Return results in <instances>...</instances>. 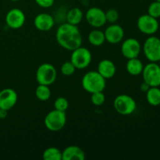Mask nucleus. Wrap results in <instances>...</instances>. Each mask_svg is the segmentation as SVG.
<instances>
[{"label":"nucleus","instance_id":"8","mask_svg":"<svg viewBox=\"0 0 160 160\" xmlns=\"http://www.w3.org/2000/svg\"><path fill=\"white\" fill-rule=\"evenodd\" d=\"M142 74L144 81L150 87L160 86V67L157 62H150L144 66Z\"/></svg>","mask_w":160,"mask_h":160},{"label":"nucleus","instance_id":"12","mask_svg":"<svg viewBox=\"0 0 160 160\" xmlns=\"http://www.w3.org/2000/svg\"><path fill=\"white\" fill-rule=\"evenodd\" d=\"M26 20L25 14L21 9L14 8L10 9L6 13V25L11 29H20L23 26Z\"/></svg>","mask_w":160,"mask_h":160},{"label":"nucleus","instance_id":"24","mask_svg":"<svg viewBox=\"0 0 160 160\" xmlns=\"http://www.w3.org/2000/svg\"><path fill=\"white\" fill-rule=\"evenodd\" d=\"M69 107V102L64 97H59L54 102L55 109L62 112H66Z\"/></svg>","mask_w":160,"mask_h":160},{"label":"nucleus","instance_id":"1","mask_svg":"<svg viewBox=\"0 0 160 160\" xmlns=\"http://www.w3.org/2000/svg\"><path fill=\"white\" fill-rule=\"evenodd\" d=\"M56 38L62 48L73 51L82 45V36L78 26L69 23L61 24L57 28Z\"/></svg>","mask_w":160,"mask_h":160},{"label":"nucleus","instance_id":"26","mask_svg":"<svg viewBox=\"0 0 160 160\" xmlns=\"http://www.w3.org/2000/svg\"><path fill=\"white\" fill-rule=\"evenodd\" d=\"M148 14L158 19L160 17V2L155 1L149 5L148 8Z\"/></svg>","mask_w":160,"mask_h":160},{"label":"nucleus","instance_id":"2","mask_svg":"<svg viewBox=\"0 0 160 160\" xmlns=\"http://www.w3.org/2000/svg\"><path fill=\"white\" fill-rule=\"evenodd\" d=\"M81 84L88 93L103 92L106 88V79L98 71H89L83 76Z\"/></svg>","mask_w":160,"mask_h":160},{"label":"nucleus","instance_id":"18","mask_svg":"<svg viewBox=\"0 0 160 160\" xmlns=\"http://www.w3.org/2000/svg\"><path fill=\"white\" fill-rule=\"evenodd\" d=\"M144 69V64L138 58L129 59L126 64V70L129 74L132 76H138L142 74Z\"/></svg>","mask_w":160,"mask_h":160},{"label":"nucleus","instance_id":"29","mask_svg":"<svg viewBox=\"0 0 160 160\" xmlns=\"http://www.w3.org/2000/svg\"><path fill=\"white\" fill-rule=\"evenodd\" d=\"M36 4L42 8H49L53 6L55 2V0H34Z\"/></svg>","mask_w":160,"mask_h":160},{"label":"nucleus","instance_id":"28","mask_svg":"<svg viewBox=\"0 0 160 160\" xmlns=\"http://www.w3.org/2000/svg\"><path fill=\"white\" fill-rule=\"evenodd\" d=\"M106 22L109 23H115L119 19V12L115 9H109L106 12Z\"/></svg>","mask_w":160,"mask_h":160},{"label":"nucleus","instance_id":"6","mask_svg":"<svg viewBox=\"0 0 160 160\" xmlns=\"http://www.w3.org/2000/svg\"><path fill=\"white\" fill-rule=\"evenodd\" d=\"M92 56L91 52L84 47H78L72 51L70 62L78 70H84L90 65Z\"/></svg>","mask_w":160,"mask_h":160},{"label":"nucleus","instance_id":"19","mask_svg":"<svg viewBox=\"0 0 160 160\" xmlns=\"http://www.w3.org/2000/svg\"><path fill=\"white\" fill-rule=\"evenodd\" d=\"M83 17H84V13H83L82 10L78 7H74L70 9L67 12L66 19H67V23L78 26L81 22Z\"/></svg>","mask_w":160,"mask_h":160},{"label":"nucleus","instance_id":"17","mask_svg":"<svg viewBox=\"0 0 160 160\" xmlns=\"http://www.w3.org/2000/svg\"><path fill=\"white\" fill-rule=\"evenodd\" d=\"M85 159L84 152L80 147L70 145L62 152V160H84Z\"/></svg>","mask_w":160,"mask_h":160},{"label":"nucleus","instance_id":"15","mask_svg":"<svg viewBox=\"0 0 160 160\" xmlns=\"http://www.w3.org/2000/svg\"><path fill=\"white\" fill-rule=\"evenodd\" d=\"M55 24L54 18L50 14L42 13L38 14L34 20V25L40 31H48L53 28Z\"/></svg>","mask_w":160,"mask_h":160},{"label":"nucleus","instance_id":"27","mask_svg":"<svg viewBox=\"0 0 160 160\" xmlns=\"http://www.w3.org/2000/svg\"><path fill=\"white\" fill-rule=\"evenodd\" d=\"M76 68L70 61L65 62L61 67V73L65 76H71L74 73Z\"/></svg>","mask_w":160,"mask_h":160},{"label":"nucleus","instance_id":"23","mask_svg":"<svg viewBox=\"0 0 160 160\" xmlns=\"http://www.w3.org/2000/svg\"><path fill=\"white\" fill-rule=\"evenodd\" d=\"M42 157L45 160H61L62 159V152L58 148L50 147L45 150Z\"/></svg>","mask_w":160,"mask_h":160},{"label":"nucleus","instance_id":"32","mask_svg":"<svg viewBox=\"0 0 160 160\" xmlns=\"http://www.w3.org/2000/svg\"><path fill=\"white\" fill-rule=\"evenodd\" d=\"M10 1H12V2H17V1H19V0H10Z\"/></svg>","mask_w":160,"mask_h":160},{"label":"nucleus","instance_id":"30","mask_svg":"<svg viewBox=\"0 0 160 160\" xmlns=\"http://www.w3.org/2000/svg\"><path fill=\"white\" fill-rule=\"evenodd\" d=\"M149 88H150V86L148 85L147 83H145V81H143V83H142V84H141V85H140L141 91H142V92H146L149 89Z\"/></svg>","mask_w":160,"mask_h":160},{"label":"nucleus","instance_id":"11","mask_svg":"<svg viewBox=\"0 0 160 160\" xmlns=\"http://www.w3.org/2000/svg\"><path fill=\"white\" fill-rule=\"evenodd\" d=\"M142 51V45L136 38H130L123 42L121 45V53L126 59L138 58Z\"/></svg>","mask_w":160,"mask_h":160},{"label":"nucleus","instance_id":"33","mask_svg":"<svg viewBox=\"0 0 160 160\" xmlns=\"http://www.w3.org/2000/svg\"><path fill=\"white\" fill-rule=\"evenodd\" d=\"M159 67H160V60L159 61Z\"/></svg>","mask_w":160,"mask_h":160},{"label":"nucleus","instance_id":"22","mask_svg":"<svg viewBox=\"0 0 160 160\" xmlns=\"http://www.w3.org/2000/svg\"><path fill=\"white\" fill-rule=\"evenodd\" d=\"M35 95L38 100L45 102L49 99L51 97V90L48 86L39 84L35 89Z\"/></svg>","mask_w":160,"mask_h":160},{"label":"nucleus","instance_id":"14","mask_svg":"<svg viewBox=\"0 0 160 160\" xmlns=\"http://www.w3.org/2000/svg\"><path fill=\"white\" fill-rule=\"evenodd\" d=\"M18 95L12 88H5L0 91V109L9 110L17 102Z\"/></svg>","mask_w":160,"mask_h":160},{"label":"nucleus","instance_id":"7","mask_svg":"<svg viewBox=\"0 0 160 160\" xmlns=\"http://www.w3.org/2000/svg\"><path fill=\"white\" fill-rule=\"evenodd\" d=\"M145 57L150 62H158L160 60V39L156 36H150L143 45Z\"/></svg>","mask_w":160,"mask_h":160},{"label":"nucleus","instance_id":"31","mask_svg":"<svg viewBox=\"0 0 160 160\" xmlns=\"http://www.w3.org/2000/svg\"><path fill=\"white\" fill-rule=\"evenodd\" d=\"M7 110L3 109H0V119H1V120H3V119L6 118V117H7Z\"/></svg>","mask_w":160,"mask_h":160},{"label":"nucleus","instance_id":"10","mask_svg":"<svg viewBox=\"0 0 160 160\" xmlns=\"http://www.w3.org/2000/svg\"><path fill=\"white\" fill-rule=\"evenodd\" d=\"M86 20L90 26L99 28L106 23V12L98 7H91L86 12Z\"/></svg>","mask_w":160,"mask_h":160},{"label":"nucleus","instance_id":"4","mask_svg":"<svg viewBox=\"0 0 160 160\" xmlns=\"http://www.w3.org/2000/svg\"><path fill=\"white\" fill-rule=\"evenodd\" d=\"M113 107L117 112L123 116H128L137 109L136 101L131 96L125 94L118 95L113 101Z\"/></svg>","mask_w":160,"mask_h":160},{"label":"nucleus","instance_id":"25","mask_svg":"<svg viewBox=\"0 0 160 160\" xmlns=\"http://www.w3.org/2000/svg\"><path fill=\"white\" fill-rule=\"evenodd\" d=\"M91 101L92 104L96 106H101L104 104L106 101V95L103 93V92H95L92 94L91 96Z\"/></svg>","mask_w":160,"mask_h":160},{"label":"nucleus","instance_id":"16","mask_svg":"<svg viewBox=\"0 0 160 160\" xmlns=\"http://www.w3.org/2000/svg\"><path fill=\"white\" fill-rule=\"evenodd\" d=\"M98 70L97 71L105 78V79H110L117 72V68L112 61L109 59H105L100 61L98 64Z\"/></svg>","mask_w":160,"mask_h":160},{"label":"nucleus","instance_id":"20","mask_svg":"<svg viewBox=\"0 0 160 160\" xmlns=\"http://www.w3.org/2000/svg\"><path fill=\"white\" fill-rule=\"evenodd\" d=\"M88 39V42L91 45L96 47L101 46L106 42V38H105L104 32L98 29L92 30L89 33Z\"/></svg>","mask_w":160,"mask_h":160},{"label":"nucleus","instance_id":"13","mask_svg":"<svg viewBox=\"0 0 160 160\" xmlns=\"http://www.w3.org/2000/svg\"><path fill=\"white\" fill-rule=\"evenodd\" d=\"M104 34L106 42L112 45L121 42L124 37V31L123 28L117 23H111L106 28Z\"/></svg>","mask_w":160,"mask_h":160},{"label":"nucleus","instance_id":"34","mask_svg":"<svg viewBox=\"0 0 160 160\" xmlns=\"http://www.w3.org/2000/svg\"><path fill=\"white\" fill-rule=\"evenodd\" d=\"M156 1H158V2H160V0H156Z\"/></svg>","mask_w":160,"mask_h":160},{"label":"nucleus","instance_id":"21","mask_svg":"<svg viewBox=\"0 0 160 160\" xmlns=\"http://www.w3.org/2000/svg\"><path fill=\"white\" fill-rule=\"evenodd\" d=\"M146 100L150 106H158L160 105L159 87H150L146 92Z\"/></svg>","mask_w":160,"mask_h":160},{"label":"nucleus","instance_id":"3","mask_svg":"<svg viewBox=\"0 0 160 160\" xmlns=\"http://www.w3.org/2000/svg\"><path fill=\"white\" fill-rule=\"evenodd\" d=\"M44 123H45V128L48 131H52V132L61 131L65 127L66 123H67L66 112H62L56 109L50 111L45 116Z\"/></svg>","mask_w":160,"mask_h":160},{"label":"nucleus","instance_id":"9","mask_svg":"<svg viewBox=\"0 0 160 160\" xmlns=\"http://www.w3.org/2000/svg\"><path fill=\"white\" fill-rule=\"evenodd\" d=\"M137 26L141 32L147 35H152L156 34L159 28L157 19L148 14H144L139 17L138 19Z\"/></svg>","mask_w":160,"mask_h":160},{"label":"nucleus","instance_id":"5","mask_svg":"<svg viewBox=\"0 0 160 160\" xmlns=\"http://www.w3.org/2000/svg\"><path fill=\"white\" fill-rule=\"evenodd\" d=\"M36 81L38 84L49 86L56 81L57 78V71L52 64L45 62L38 67L36 70Z\"/></svg>","mask_w":160,"mask_h":160}]
</instances>
